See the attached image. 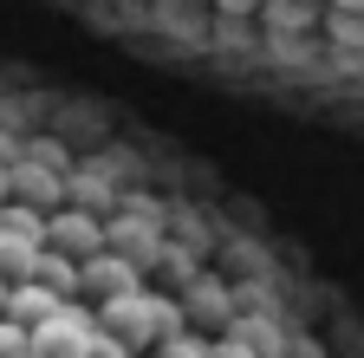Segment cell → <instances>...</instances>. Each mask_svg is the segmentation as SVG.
Returning <instances> with one entry per match:
<instances>
[{
	"label": "cell",
	"instance_id": "obj_1",
	"mask_svg": "<svg viewBox=\"0 0 364 358\" xmlns=\"http://www.w3.org/2000/svg\"><path fill=\"white\" fill-rule=\"evenodd\" d=\"M182 300H163V293H144V287H130V293H117V300H98V326L111 332V339H124V345H163L169 332H182Z\"/></svg>",
	"mask_w": 364,
	"mask_h": 358
},
{
	"label": "cell",
	"instance_id": "obj_2",
	"mask_svg": "<svg viewBox=\"0 0 364 358\" xmlns=\"http://www.w3.org/2000/svg\"><path fill=\"white\" fill-rule=\"evenodd\" d=\"M98 339H105L98 312H85V306H72V300L53 312V320L33 326V345H39L46 358H91V352H98Z\"/></svg>",
	"mask_w": 364,
	"mask_h": 358
},
{
	"label": "cell",
	"instance_id": "obj_3",
	"mask_svg": "<svg viewBox=\"0 0 364 358\" xmlns=\"http://www.w3.org/2000/svg\"><path fill=\"white\" fill-rule=\"evenodd\" d=\"M130 287H144V280H136V260H130V254L98 248V254H85V260H78V293H91V300H117V293H130Z\"/></svg>",
	"mask_w": 364,
	"mask_h": 358
},
{
	"label": "cell",
	"instance_id": "obj_4",
	"mask_svg": "<svg viewBox=\"0 0 364 358\" xmlns=\"http://www.w3.org/2000/svg\"><path fill=\"white\" fill-rule=\"evenodd\" d=\"M46 241L85 260V254L105 248V228H98V215H85V209H53V221H46Z\"/></svg>",
	"mask_w": 364,
	"mask_h": 358
},
{
	"label": "cell",
	"instance_id": "obj_5",
	"mask_svg": "<svg viewBox=\"0 0 364 358\" xmlns=\"http://www.w3.org/2000/svg\"><path fill=\"white\" fill-rule=\"evenodd\" d=\"M72 293H59V287H46V280H14V293H7V312H14V320H26V326H39V320H53V312L65 306Z\"/></svg>",
	"mask_w": 364,
	"mask_h": 358
},
{
	"label": "cell",
	"instance_id": "obj_6",
	"mask_svg": "<svg viewBox=\"0 0 364 358\" xmlns=\"http://www.w3.org/2000/svg\"><path fill=\"white\" fill-rule=\"evenodd\" d=\"M39 235H26V228H14V221H0V274L7 280H26L33 267H39Z\"/></svg>",
	"mask_w": 364,
	"mask_h": 358
},
{
	"label": "cell",
	"instance_id": "obj_7",
	"mask_svg": "<svg viewBox=\"0 0 364 358\" xmlns=\"http://www.w3.org/2000/svg\"><path fill=\"white\" fill-rule=\"evenodd\" d=\"M14 196L33 202V209H59V196H65L59 163H53V169H46V163H20V169H14Z\"/></svg>",
	"mask_w": 364,
	"mask_h": 358
},
{
	"label": "cell",
	"instance_id": "obj_8",
	"mask_svg": "<svg viewBox=\"0 0 364 358\" xmlns=\"http://www.w3.org/2000/svg\"><path fill=\"white\" fill-rule=\"evenodd\" d=\"M33 280L59 287V293H78V254H65V248L46 241V248H39V267H33Z\"/></svg>",
	"mask_w": 364,
	"mask_h": 358
},
{
	"label": "cell",
	"instance_id": "obj_9",
	"mask_svg": "<svg viewBox=\"0 0 364 358\" xmlns=\"http://www.w3.org/2000/svg\"><path fill=\"white\" fill-rule=\"evenodd\" d=\"M105 248L144 260V254H156V228H150V221H111V228H105Z\"/></svg>",
	"mask_w": 364,
	"mask_h": 358
},
{
	"label": "cell",
	"instance_id": "obj_10",
	"mask_svg": "<svg viewBox=\"0 0 364 358\" xmlns=\"http://www.w3.org/2000/svg\"><path fill=\"white\" fill-rule=\"evenodd\" d=\"M228 287H215V280H196L189 287V300H182V312L189 320H215V326H228V300H221Z\"/></svg>",
	"mask_w": 364,
	"mask_h": 358
},
{
	"label": "cell",
	"instance_id": "obj_11",
	"mask_svg": "<svg viewBox=\"0 0 364 358\" xmlns=\"http://www.w3.org/2000/svg\"><path fill=\"white\" fill-rule=\"evenodd\" d=\"M228 332H241V339H247L260 358H280V326H273V320H235Z\"/></svg>",
	"mask_w": 364,
	"mask_h": 358
},
{
	"label": "cell",
	"instance_id": "obj_12",
	"mask_svg": "<svg viewBox=\"0 0 364 358\" xmlns=\"http://www.w3.org/2000/svg\"><path fill=\"white\" fill-rule=\"evenodd\" d=\"M26 345H33V326L14 320V312H0V358H20Z\"/></svg>",
	"mask_w": 364,
	"mask_h": 358
},
{
	"label": "cell",
	"instance_id": "obj_13",
	"mask_svg": "<svg viewBox=\"0 0 364 358\" xmlns=\"http://www.w3.org/2000/svg\"><path fill=\"white\" fill-rule=\"evenodd\" d=\"M156 358H215V345H208V339H189V332H169V339L156 345Z\"/></svg>",
	"mask_w": 364,
	"mask_h": 358
},
{
	"label": "cell",
	"instance_id": "obj_14",
	"mask_svg": "<svg viewBox=\"0 0 364 358\" xmlns=\"http://www.w3.org/2000/svg\"><path fill=\"white\" fill-rule=\"evenodd\" d=\"M215 358H260V352H254L241 332H228V339H215Z\"/></svg>",
	"mask_w": 364,
	"mask_h": 358
},
{
	"label": "cell",
	"instance_id": "obj_15",
	"mask_svg": "<svg viewBox=\"0 0 364 358\" xmlns=\"http://www.w3.org/2000/svg\"><path fill=\"white\" fill-rule=\"evenodd\" d=\"M91 358H136V345H124V339H111V332H105V339H98V352H91Z\"/></svg>",
	"mask_w": 364,
	"mask_h": 358
},
{
	"label": "cell",
	"instance_id": "obj_16",
	"mask_svg": "<svg viewBox=\"0 0 364 358\" xmlns=\"http://www.w3.org/2000/svg\"><path fill=\"white\" fill-rule=\"evenodd\" d=\"M332 7H338V14H364V0H332Z\"/></svg>",
	"mask_w": 364,
	"mask_h": 358
},
{
	"label": "cell",
	"instance_id": "obj_17",
	"mask_svg": "<svg viewBox=\"0 0 364 358\" xmlns=\"http://www.w3.org/2000/svg\"><path fill=\"white\" fill-rule=\"evenodd\" d=\"M7 189H14V169H7V163H0V196H7Z\"/></svg>",
	"mask_w": 364,
	"mask_h": 358
},
{
	"label": "cell",
	"instance_id": "obj_18",
	"mask_svg": "<svg viewBox=\"0 0 364 358\" xmlns=\"http://www.w3.org/2000/svg\"><path fill=\"white\" fill-rule=\"evenodd\" d=\"M7 293H14V280H7V274H0V312H7Z\"/></svg>",
	"mask_w": 364,
	"mask_h": 358
},
{
	"label": "cell",
	"instance_id": "obj_19",
	"mask_svg": "<svg viewBox=\"0 0 364 358\" xmlns=\"http://www.w3.org/2000/svg\"><path fill=\"white\" fill-rule=\"evenodd\" d=\"M20 358H46V352H39V345H26V352H20Z\"/></svg>",
	"mask_w": 364,
	"mask_h": 358
},
{
	"label": "cell",
	"instance_id": "obj_20",
	"mask_svg": "<svg viewBox=\"0 0 364 358\" xmlns=\"http://www.w3.org/2000/svg\"><path fill=\"white\" fill-rule=\"evenodd\" d=\"M0 209H7V196H0Z\"/></svg>",
	"mask_w": 364,
	"mask_h": 358
}]
</instances>
